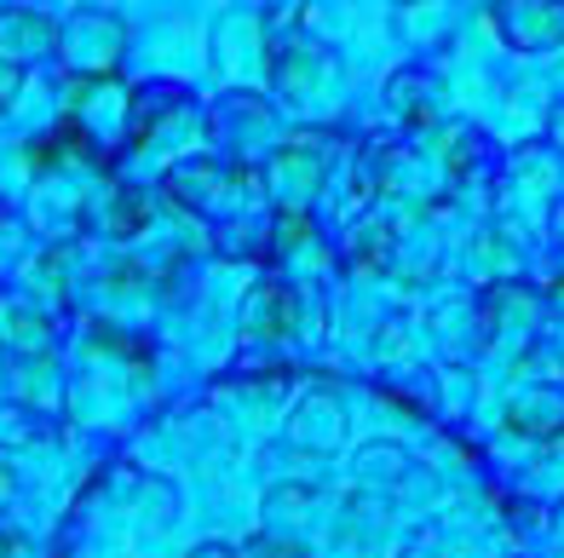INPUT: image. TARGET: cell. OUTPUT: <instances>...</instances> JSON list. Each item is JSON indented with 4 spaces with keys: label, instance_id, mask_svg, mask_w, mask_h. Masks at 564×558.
<instances>
[{
    "label": "cell",
    "instance_id": "6da1fadb",
    "mask_svg": "<svg viewBox=\"0 0 564 558\" xmlns=\"http://www.w3.org/2000/svg\"><path fill=\"white\" fill-rule=\"evenodd\" d=\"M265 81L289 110H323L335 98L340 64L317 35H271L265 41Z\"/></svg>",
    "mask_w": 564,
    "mask_h": 558
},
{
    "label": "cell",
    "instance_id": "7a4b0ae2",
    "mask_svg": "<svg viewBox=\"0 0 564 558\" xmlns=\"http://www.w3.org/2000/svg\"><path fill=\"white\" fill-rule=\"evenodd\" d=\"M162 185H167V196H173L185 214H196V219H230V214H242L248 201H253L260 173L214 162V156H185V162L167 167Z\"/></svg>",
    "mask_w": 564,
    "mask_h": 558
},
{
    "label": "cell",
    "instance_id": "3957f363",
    "mask_svg": "<svg viewBox=\"0 0 564 558\" xmlns=\"http://www.w3.org/2000/svg\"><path fill=\"white\" fill-rule=\"evenodd\" d=\"M328 167H335V133H294L265 156L260 196H271L276 208H305L328 185Z\"/></svg>",
    "mask_w": 564,
    "mask_h": 558
},
{
    "label": "cell",
    "instance_id": "277c9868",
    "mask_svg": "<svg viewBox=\"0 0 564 558\" xmlns=\"http://www.w3.org/2000/svg\"><path fill=\"white\" fill-rule=\"evenodd\" d=\"M121 53H127V18L110 7H82L69 12V23H58V58L82 81H110Z\"/></svg>",
    "mask_w": 564,
    "mask_h": 558
},
{
    "label": "cell",
    "instance_id": "5b68a950",
    "mask_svg": "<svg viewBox=\"0 0 564 558\" xmlns=\"http://www.w3.org/2000/svg\"><path fill=\"white\" fill-rule=\"evenodd\" d=\"M484 18L519 58H547L564 46V0H490Z\"/></svg>",
    "mask_w": 564,
    "mask_h": 558
},
{
    "label": "cell",
    "instance_id": "8992f818",
    "mask_svg": "<svg viewBox=\"0 0 564 558\" xmlns=\"http://www.w3.org/2000/svg\"><path fill=\"white\" fill-rule=\"evenodd\" d=\"M300 288L282 283V276H265V283H253L248 299H242V335L248 340H289L300 328Z\"/></svg>",
    "mask_w": 564,
    "mask_h": 558
},
{
    "label": "cell",
    "instance_id": "52a82bcc",
    "mask_svg": "<svg viewBox=\"0 0 564 558\" xmlns=\"http://www.w3.org/2000/svg\"><path fill=\"white\" fill-rule=\"evenodd\" d=\"M380 98H387V116L398 127H438V116H444V87H438V75L421 69V64L392 69Z\"/></svg>",
    "mask_w": 564,
    "mask_h": 558
},
{
    "label": "cell",
    "instance_id": "ba28073f",
    "mask_svg": "<svg viewBox=\"0 0 564 558\" xmlns=\"http://www.w3.org/2000/svg\"><path fill=\"white\" fill-rule=\"evenodd\" d=\"M0 53L18 58L23 69L53 58L58 53V23L46 18L41 7H30V0H18V7H0Z\"/></svg>",
    "mask_w": 564,
    "mask_h": 558
},
{
    "label": "cell",
    "instance_id": "9c48e42d",
    "mask_svg": "<svg viewBox=\"0 0 564 558\" xmlns=\"http://www.w3.org/2000/svg\"><path fill=\"white\" fill-rule=\"evenodd\" d=\"M507 420L524 438H553L564 426V380L558 374H535V386H519L507 397Z\"/></svg>",
    "mask_w": 564,
    "mask_h": 558
},
{
    "label": "cell",
    "instance_id": "30bf717a",
    "mask_svg": "<svg viewBox=\"0 0 564 558\" xmlns=\"http://www.w3.org/2000/svg\"><path fill=\"white\" fill-rule=\"evenodd\" d=\"M438 162L455 185H478L484 173H496V139L473 121H449L438 139Z\"/></svg>",
    "mask_w": 564,
    "mask_h": 558
},
{
    "label": "cell",
    "instance_id": "8fae6325",
    "mask_svg": "<svg viewBox=\"0 0 564 558\" xmlns=\"http://www.w3.org/2000/svg\"><path fill=\"white\" fill-rule=\"evenodd\" d=\"M289 438H294V444H305V449H340V438H346L340 403H335V397H323V392H305V403L294 409Z\"/></svg>",
    "mask_w": 564,
    "mask_h": 558
},
{
    "label": "cell",
    "instance_id": "7c38bea8",
    "mask_svg": "<svg viewBox=\"0 0 564 558\" xmlns=\"http://www.w3.org/2000/svg\"><path fill=\"white\" fill-rule=\"evenodd\" d=\"M346 265L357 276H380V271H392L398 265V237H392V225H380V219H364L357 231L346 237Z\"/></svg>",
    "mask_w": 564,
    "mask_h": 558
},
{
    "label": "cell",
    "instance_id": "4fadbf2b",
    "mask_svg": "<svg viewBox=\"0 0 564 558\" xmlns=\"http://www.w3.org/2000/svg\"><path fill=\"white\" fill-rule=\"evenodd\" d=\"M467 271L478 276V283H519L524 260H519V248H512L501 231H484V237H473V248H467Z\"/></svg>",
    "mask_w": 564,
    "mask_h": 558
},
{
    "label": "cell",
    "instance_id": "5bb4252c",
    "mask_svg": "<svg viewBox=\"0 0 564 558\" xmlns=\"http://www.w3.org/2000/svg\"><path fill=\"white\" fill-rule=\"evenodd\" d=\"M0 346H12V351H41L46 346V317L23 294H0Z\"/></svg>",
    "mask_w": 564,
    "mask_h": 558
},
{
    "label": "cell",
    "instance_id": "9a60e30c",
    "mask_svg": "<svg viewBox=\"0 0 564 558\" xmlns=\"http://www.w3.org/2000/svg\"><path fill=\"white\" fill-rule=\"evenodd\" d=\"M317 242V225H312V214L305 208H276V219H271V260H289V253H300V248H312Z\"/></svg>",
    "mask_w": 564,
    "mask_h": 558
},
{
    "label": "cell",
    "instance_id": "2e32d148",
    "mask_svg": "<svg viewBox=\"0 0 564 558\" xmlns=\"http://www.w3.org/2000/svg\"><path fill=\"white\" fill-rule=\"evenodd\" d=\"M150 219V196L144 190H110V208H105V237H139Z\"/></svg>",
    "mask_w": 564,
    "mask_h": 558
},
{
    "label": "cell",
    "instance_id": "e0dca14e",
    "mask_svg": "<svg viewBox=\"0 0 564 558\" xmlns=\"http://www.w3.org/2000/svg\"><path fill=\"white\" fill-rule=\"evenodd\" d=\"M242 552H248V558H305V547H300V541H289V536H276V529L253 536Z\"/></svg>",
    "mask_w": 564,
    "mask_h": 558
},
{
    "label": "cell",
    "instance_id": "ac0fdd59",
    "mask_svg": "<svg viewBox=\"0 0 564 558\" xmlns=\"http://www.w3.org/2000/svg\"><path fill=\"white\" fill-rule=\"evenodd\" d=\"M23 81H30V69H23L18 58H7V53H0V116H7V110L18 105Z\"/></svg>",
    "mask_w": 564,
    "mask_h": 558
},
{
    "label": "cell",
    "instance_id": "d6986e66",
    "mask_svg": "<svg viewBox=\"0 0 564 558\" xmlns=\"http://www.w3.org/2000/svg\"><path fill=\"white\" fill-rule=\"evenodd\" d=\"M547 144H553V156H564V98L547 110Z\"/></svg>",
    "mask_w": 564,
    "mask_h": 558
},
{
    "label": "cell",
    "instance_id": "ffe728a7",
    "mask_svg": "<svg viewBox=\"0 0 564 558\" xmlns=\"http://www.w3.org/2000/svg\"><path fill=\"white\" fill-rule=\"evenodd\" d=\"M191 558H237V552H230V547H219V541H208V547H196Z\"/></svg>",
    "mask_w": 564,
    "mask_h": 558
},
{
    "label": "cell",
    "instance_id": "44dd1931",
    "mask_svg": "<svg viewBox=\"0 0 564 558\" xmlns=\"http://www.w3.org/2000/svg\"><path fill=\"white\" fill-rule=\"evenodd\" d=\"M265 7H294V0H265Z\"/></svg>",
    "mask_w": 564,
    "mask_h": 558
},
{
    "label": "cell",
    "instance_id": "7402d4cb",
    "mask_svg": "<svg viewBox=\"0 0 564 558\" xmlns=\"http://www.w3.org/2000/svg\"><path fill=\"white\" fill-rule=\"evenodd\" d=\"M558 260H564V231H558Z\"/></svg>",
    "mask_w": 564,
    "mask_h": 558
},
{
    "label": "cell",
    "instance_id": "603a6c76",
    "mask_svg": "<svg viewBox=\"0 0 564 558\" xmlns=\"http://www.w3.org/2000/svg\"><path fill=\"white\" fill-rule=\"evenodd\" d=\"M398 7H403V0H398Z\"/></svg>",
    "mask_w": 564,
    "mask_h": 558
}]
</instances>
